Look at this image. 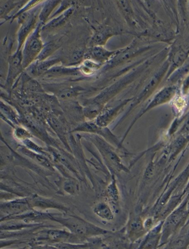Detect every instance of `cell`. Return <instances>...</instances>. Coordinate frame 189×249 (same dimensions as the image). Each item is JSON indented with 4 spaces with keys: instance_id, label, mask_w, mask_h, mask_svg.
I'll return each mask as SVG.
<instances>
[{
    "instance_id": "6da1fadb",
    "label": "cell",
    "mask_w": 189,
    "mask_h": 249,
    "mask_svg": "<svg viewBox=\"0 0 189 249\" xmlns=\"http://www.w3.org/2000/svg\"><path fill=\"white\" fill-rule=\"evenodd\" d=\"M162 53H163V51H160L157 55L146 59L144 62H140L138 65L132 68V71H129L126 75H123L117 82L103 89L95 97L85 101L84 102V105L85 104H93V105H97L103 109L108 102H110L113 98L116 97L118 94L120 93L126 87L129 86L132 82L138 79L143 72H146V70L149 69L151 65L155 62L156 59H158L159 57L161 55Z\"/></svg>"
},
{
    "instance_id": "7a4b0ae2",
    "label": "cell",
    "mask_w": 189,
    "mask_h": 249,
    "mask_svg": "<svg viewBox=\"0 0 189 249\" xmlns=\"http://www.w3.org/2000/svg\"><path fill=\"white\" fill-rule=\"evenodd\" d=\"M189 217V195L166 217L162 229L161 244H166L174 234L186 226Z\"/></svg>"
},
{
    "instance_id": "3957f363",
    "label": "cell",
    "mask_w": 189,
    "mask_h": 249,
    "mask_svg": "<svg viewBox=\"0 0 189 249\" xmlns=\"http://www.w3.org/2000/svg\"><path fill=\"white\" fill-rule=\"evenodd\" d=\"M169 69V63L166 59L159 67L158 69L155 72V73L152 75V77L149 79L147 83L143 86L140 92L136 95V97L133 98V100L131 102L129 109L125 112L120 120L118 122L117 125L115 126V128L117 127L120 123H122L128 117L129 114L134 110L135 108L137 107L139 105L144 102L146 99H149L151 95L154 93L155 91L157 89L159 85L163 82V79H166Z\"/></svg>"
},
{
    "instance_id": "277c9868",
    "label": "cell",
    "mask_w": 189,
    "mask_h": 249,
    "mask_svg": "<svg viewBox=\"0 0 189 249\" xmlns=\"http://www.w3.org/2000/svg\"><path fill=\"white\" fill-rule=\"evenodd\" d=\"M51 220L57 222L69 230L72 234L79 238L96 237L107 234L109 231L101 229L92 223H88L80 217L69 216V217H62L57 214H51Z\"/></svg>"
},
{
    "instance_id": "5b68a950",
    "label": "cell",
    "mask_w": 189,
    "mask_h": 249,
    "mask_svg": "<svg viewBox=\"0 0 189 249\" xmlns=\"http://www.w3.org/2000/svg\"><path fill=\"white\" fill-rule=\"evenodd\" d=\"M180 88H179L176 85H169L167 86H165L164 88H162L161 89L158 91L154 97L150 101L149 104L144 107L142 108L141 110L137 114V116L135 118L134 120L132 121L131 124L128 127L126 133L123 135V139L121 140V143L123 144V141L126 139L128 134L130 132L132 128L134 126L135 124L137 122L139 119L142 117L143 115L152 110L154 108L157 107L161 106V105H166V104L170 103L174 100V98L177 96V94L180 92Z\"/></svg>"
},
{
    "instance_id": "8992f818",
    "label": "cell",
    "mask_w": 189,
    "mask_h": 249,
    "mask_svg": "<svg viewBox=\"0 0 189 249\" xmlns=\"http://www.w3.org/2000/svg\"><path fill=\"white\" fill-rule=\"evenodd\" d=\"M86 136L90 142L96 145L103 157V160H105L106 165L111 170L114 171V172L117 171V172H127V173L129 172V169L122 163L120 158L115 152L114 149L112 147V144L97 135L89 134L87 136Z\"/></svg>"
},
{
    "instance_id": "52a82bcc",
    "label": "cell",
    "mask_w": 189,
    "mask_h": 249,
    "mask_svg": "<svg viewBox=\"0 0 189 249\" xmlns=\"http://www.w3.org/2000/svg\"><path fill=\"white\" fill-rule=\"evenodd\" d=\"M43 26L41 22H39L34 32L28 36L22 48L23 68L25 71L31 64L37 60L43 49L45 45L42 37Z\"/></svg>"
},
{
    "instance_id": "ba28073f",
    "label": "cell",
    "mask_w": 189,
    "mask_h": 249,
    "mask_svg": "<svg viewBox=\"0 0 189 249\" xmlns=\"http://www.w3.org/2000/svg\"><path fill=\"white\" fill-rule=\"evenodd\" d=\"M153 47L149 45L142 46L136 39H134L128 46L119 49L117 54L103 67L102 71L106 72L113 68H117L118 66L123 65L125 62H127L128 61L134 59L136 56H138L140 54L149 51Z\"/></svg>"
},
{
    "instance_id": "9c48e42d",
    "label": "cell",
    "mask_w": 189,
    "mask_h": 249,
    "mask_svg": "<svg viewBox=\"0 0 189 249\" xmlns=\"http://www.w3.org/2000/svg\"><path fill=\"white\" fill-rule=\"evenodd\" d=\"M39 13L37 8L31 10L28 12L21 14L17 18L19 25L18 33H17V48L22 50L28 36L34 32L39 22Z\"/></svg>"
},
{
    "instance_id": "30bf717a",
    "label": "cell",
    "mask_w": 189,
    "mask_h": 249,
    "mask_svg": "<svg viewBox=\"0 0 189 249\" xmlns=\"http://www.w3.org/2000/svg\"><path fill=\"white\" fill-rule=\"evenodd\" d=\"M72 132H83L86 134H94L104 139L109 143L116 146L118 149H123L121 141L115 136L113 132L108 126H101L95 122V121H85L78 124L72 129Z\"/></svg>"
},
{
    "instance_id": "8fae6325",
    "label": "cell",
    "mask_w": 189,
    "mask_h": 249,
    "mask_svg": "<svg viewBox=\"0 0 189 249\" xmlns=\"http://www.w3.org/2000/svg\"><path fill=\"white\" fill-rule=\"evenodd\" d=\"M8 72L5 80V89L11 90L25 72L23 68L22 50H16L8 57Z\"/></svg>"
},
{
    "instance_id": "7c38bea8",
    "label": "cell",
    "mask_w": 189,
    "mask_h": 249,
    "mask_svg": "<svg viewBox=\"0 0 189 249\" xmlns=\"http://www.w3.org/2000/svg\"><path fill=\"white\" fill-rule=\"evenodd\" d=\"M189 45H183V42L176 41L169 48L168 53L167 60L169 63V69L166 75L167 80L170 75L183 66L185 62L189 59Z\"/></svg>"
},
{
    "instance_id": "4fadbf2b",
    "label": "cell",
    "mask_w": 189,
    "mask_h": 249,
    "mask_svg": "<svg viewBox=\"0 0 189 249\" xmlns=\"http://www.w3.org/2000/svg\"><path fill=\"white\" fill-rule=\"evenodd\" d=\"M33 209L34 208L31 206L28 197L16 199L6 203H2L1 213L2 216L5 215V217H2V218L23 214Z\"/></svg>"
},
{
    "instance_id": "5bb4252c",
    "label": "cell",
    "mask_w": 189,
    "mask_h": 249,
    "mask_svg": "<svg viewBox=\"0 0 189 249\" xmlns=\"http://www.w3.org/2000/svg\"><path fill=\"white\" fill-rule=\"evenodd\" d=\"M132 100H133V98L125 99V100L121 101L119 105L112 107H107L106 105L102 109L101 113L99 114L97 119L95 120V122L101 126H104L105 127V126H109L119 116V114L121 112L123 108L128 104L131 103Z\"/></svg>"
},
{
    "instance_id": "9a60e30c",
    "label": "cell",
    "mask_w": 189,
    "mask_h": 249,
    "mask_svg": "<svg viewBox=\"0 0 189 249\" xmlns=\"http://www.w3.org/2000/svg\"><path fill=\"white\" fill-rule=\"evenodd\" d=\"M44 88H46L48 91L52 92L54 95L63 101L72 100L75 98L78 97L85 89L80 86H69V85H44Z\"/></svg>"
},
{
    "instance_id": "2e32d148",
    "label": "cell",
    "mask_w": 189,
    "mask_h": 249,
    "mask_svg": "<svg viewBox=\"0 0 189 249\" xmlns=\"http://www.w3.org/2000/svg\"><path fill=\"white\" fill-rule=\"evenodd\" d=\"M62 64V59L58 57L49 58L42 61H35L31 64L28 68H26L25 72L28 73L30 76L35 79V78L42 77L50 69L55 65Z\"/></svg>"
},
{
    "instance_id": "e0dca14e",
    "label": "cell",
    "mask_w": 189,
    "mask_h": 249,
    "mask_svg": "<svg viewBox=\"0 0 189 249\" xmlns=\"http://www.w3.org/2000/svg\"><path fill=\"white\" fill-rule=\"evenodd\" d=\"M119 34V33L110 25L102 24L94 30L93 34L89 40V47L97 46V45L105 46L112 37Z\"/></svg>"
},
{
    "instance_id": "ac0fdd59",
    "label": "cell",
    "mask_w": 189,
    "mask_h": 249,
    "mask_svg": "<svg viewBox=\"0 0 189 249\" xmlns=\"http://www.w3.org/2000/svg\"><path fill=\"white\" fill-rule=\"evenodd\" d=\"M118 51L119 50L110 51L100 45L89 47L86 49L85 59H92L104 66L117 54Z\"/></svg>"
},
{
    "instance_id": "d6986e66",
    "label": "cell",
    "mask_w": 189,
    "mask_h": 249,
    "mask_svg": "<svg viewBox=\"0 0 189 249\" xmlns=\"http://www.w3.org/2000/svg\"><path fill=\"white\" fill-rule=\"evenodd\" d=\"M82 75L79 66H64L62 64L55 65L50 69L42 78L45 79H56V78L80 76Z\"/></svg>"
},
{
    "instance_id": "ffe728a7",
    "label": "cell",
    "mask_w": 189,
    "mask_h": 249,
    "mask_svg": "<svg viewBox=\"0 0 189 249\" xmlns=\"http://www.w3.org/2000/svg\"><path fill=\"white\" fill-rule=\"evenodd\" d=\"M47 122L49 126L52 128V130L59 136L62 143L67 146L68 149H70L69 146V140L70 135L68 132L66 125L55 114H49L47 118Z\"/></svg>"
},
{
    "instance_id": "44dd1931",
    "label": "cell",
    "mask_w": 189,
    "mask_h": 249,
    "mask_svg": "<svg viewBox=\"0 0 189 249\" xmlns=\"http://www.w3.org/2000/svg\"><path fill=\"white\" fill-rule=\"evenodd\" d=\"M105 196H106V201L110 205L116 214L120 213V193H119V187H118L114 175L112 176V181L106 187Z\"/></svg>"
},
{
    "instance_id": "7402d4cb",
    "label": "cell",
    "mask_w": 189,
    "mask_h": 249,
    "mask_svg": "<svg viewBox=\"0 0 189 249\" xmlns=\"http://www.w3.org/2000/svg\"><path fill=\"white\" fill-rule=\"evenodd\" d=\"M31 206L34 208H39L41 209H59L62 212H68L69 209L64 205L58 203L52 199L40 197V196H29L28 197Z\"/></svg>"
},
{
    "instance_id": "603a6c76",
    "label": "cell",
    "mask_w": 189,
    "mask_h": 249,
    "mask_svg": "<svg viewBox=\"0 0 189 249\" xmlns=\"http://www.w3.org/2000/svg\"><path fill=\"white\" fill-rule=\"evenodd\" d=\"M163 223V221H161L155 227L151 229L144 240L141 242L140 248L155 249V248L158 247V245L161 242Z\"/></svg>"
},
{
    "instance_id": "cb8c5ba5",
    "label": "cell",
    "mask_w": 189,
    "mask_h": 249,
    "mask_svg": "<svg viewBox=\"0 0 189 249\" xmlns=\"http://www.w3.org/2000/svg\"><path fill=\"white\" fill-rule=\"evenodd\" d=\"M75 11V8H72L68 9V11L61 14L60 15L54 18H51L42 28V32H48V31H52L53 30L61 28L64 25L67 23L69 20V18L72 17Z\"/></svg>"
},
{
    "instance_id": "d4e9b609",
    "label": "cell",
    "mask_w": 189,
    "mask_h": 249,
    "mask_svg": "<svg viewBox=\"0 0 189 249\" xmlns=\"http://www.w3.org/2000/svg\"><path fill=\"white\" fill-rule=\"evenodd\" d=\"M94 214L103 221L110 222L114 220V211L107 201H101L96 203L92 207Z\"/></svg>"
},
{
    "instance_id": "484cf974",
    "label": "cell",
    "mask_w": 189,
    "mask_h": 249,
    "mask_svg": "<svg viewBox=\"0 0 189 249\" xmlns=\"http://www.w3.org/2000/svg\"><path fill=\"white\" fill-rule=\"evenodd\" d=\"M1 112H2V119L13 127L21 124V117L18 112L14 109V108H13L12 106L5 103L3 101L1 102Z\"/></svg>"
},
{
    "instance_id": "4316f807",
    "label": "cell",
    "mask_w": 189,
    "mask_h": 249,
    "mask_svg": "<svg viewBox=\"0 0 189 249\" xmlns=\"http://www.w3.org/2000/svg\"><path fill=\"white\" fill-rule=\"evenodd\" d=\"M18 150L22 152V154L25 155L27 157L31 159V160H34L35 163L40 165V166L46 168L48 170L54 171L53 165L51 163L49 158L47 157V156L39 154L37 152H33L28 148L25 147V146H19L18 148Z\"/></svg>"
},
{
    "instance_id": "83f0119b",
    "label": "cell",
    "mask_w": 189,
    "mask_h": 249,
    "mask_svg": "<svg viewBox=\"0 0 189 249\" xmlns=\"http://www.w3.org/2000/svg\"><path fill=\"white\" fill-rule=\"evenodd\" d=\"M62 0H45L39 13V22L45 25L51 19L55 8L60 5Z\"/></svg>"
},
{
    "instance_id": "f1b7e54d",
    "label": "cell",
    "mask_w": 189,
    "mask_h": 249,
    "mask_svg": "<svg viewBox=\"0 0 189 249\" xmlns=\"http://www.w3.org/2000/svg\"><path fill=\"white\" fill-rule=\"evenodd\" d=\"M116 2L123 17L126 18V22L129 25L134 27L136 25V21L135 18L134 11L132 10L129 0H116Z\"/></svg>"
},
{
    "instance_id": "f546056e",
    "label": "cell",
    "mask_w": 189,
    "mask_h": 249,
    "mask_svg": "<svg viewBox=\"0 0 189 249\" xmlns=\"http://www.w3.org/2000/svg\"><path fill=\"white\" fill-rule=\"evenodd\" d=\"M103 65L89 59H85L79 65V70L82 75L90 76L103 68Z\"/></svg>"
},
{
    "instance_id": "4dcf8cb0",
    "label": "cell",
    "mask_w": 189,
    "mask_h": 249,
    "mask_svg": "<svg viewBox=\"0 0 189 249\" xmlns=\"http://www.w3.org/2000/svg\"><path fill=\"white\" fill-rule=\"evenodd\" d=\"M61 45L62 44L58 40H51L47 42L44 45L43 49L36 61H42L49 59L52 56V54L55 53L58 50H59Z\"/></svg>"
},
{
    "instance_id": "1f68e13d",
    "label": "cell",
    "mask_w": 189,
    "mask_h": 249,
    "mask_svg": "<svg viewBox=\"0 0 189 249\" xmlns=\"http://www.w3.org/2000/svg\"><path fill=\"white\" fill-rule=\"evenodd\" d=\"M145 230L146 229H145L141 218L140 217H134L130 222V224L129 226L128 234H129V238L132 239V237H136V239H137L138 236H141L143 234Z\"/></svg>"
},
{
    "instance_id": "d6a6232c",
    "label": "cell",
    "mask_w": 189,
    "mask_h": 249,
    "mask_svg": "<svg viewBox=\"0 0 189 249\" xmlns=\"http://www.w3.org/2000/svg\"><path fill=\"white\" fill-rule=\"evenodd\" d=\"M87 1L88 0H62L59 8L55 10L51 18L60 15L61 14L68 11L69 8H75L76 7L85 5V3L87 2Z\"/></svg>"
},
{
    "instance_id": "836d02e7",
    "label": "cell",
    "mask_w": 189,
    "mask_h": 249,
    "mask_svg": "<svg viewBox=\"0 0 189 249\" xmlns=\"http://www.w3.org/2000/svg\"><path fill=\"white\" fill-rule=\"evenodd\" d=\"M86 49L77 48L74 50L69 55L68 66H79L85 59Z\"/></svg>"
},
{
    "instance_id": "e575fe53",
    "label": "cell",
    "mask_w": 189,
    "mask_h": 249,
    "mask_svg": "<svg viewBox=\"0 0 189 249\" xmlns=\"http://www.w3.org/2000/svg\"><path fill=\"white\" fill-rule=\"evenodd\" d=\"M45 0H31L25 6L22 7L19 11L12 14V15L10 17L9 20L11 21V22H14L21 14L28 12V11H31V10L34 9V8H36L38 5L45 2Z\"/></svg>"
},
{
    "instance_id": "d590c367",
    "label": "cell",
    "mask_w": 189,
    "mask_h": 249,
    "mask_svg": "<svg viewBox=\"0 0 189 249\" xmlns=\"http://www.w3.org/2000/svg\"><path fill=\"white\" fill-rule=\"evenodd\" d=\"M14 129L13 135H14V139L18 142H21V143L26 139H32L33 138L32 132H30V130H28L24 126H21V125L16 126L15 127H14Z\"/></svg>"
},
{
    "instance_id": "8d00e7d4",
    "label": "cell",
    "mask_w": 189,
    "mask_h": 249,
    "mask_svg": "<svg viewBox=\"0 0 189 249\" xmlns=\"http://www.w3.org/2000/svg\"><path fill=\"white\" fill-rule=\"evenodd\" d=\"M63 189L67 194L69 195V196H75L79 193V185L76 180L69 178L65 179L64 181Z\"/></svg>"
},
{
    "instance_id": "74e56055",
    "label": "cell",
    "mask_w": 189,
    "mask_h": 249,
    "mask_svg": "<svg viewBox=\"0 0 189 249\" xmlns=\"http://www.w3.org/2000/svg\"><path fill=\"white\" fill-rule=\"evenodd\" d=\"M155 171V166L154 163H150L148 165L147 169H146V172L144 174L145 180H149L152 178L154 176Z\"/></svg>"
},
{
    "instance_id": "f35d334b",
    "label": "cell",
    "mask_w": 189,
    "mask_h": 249,
    "mask_svg": "<svg viewBox=\"0 0 189 249\" xmlns=\"http://www.w3.org/2000/svg\"><path fill=\"white\" fill-rule=\"evenodd\" d=\"M146 6L151 8L155 3V0H142Z\"/></svg>"
}]
</instances>
